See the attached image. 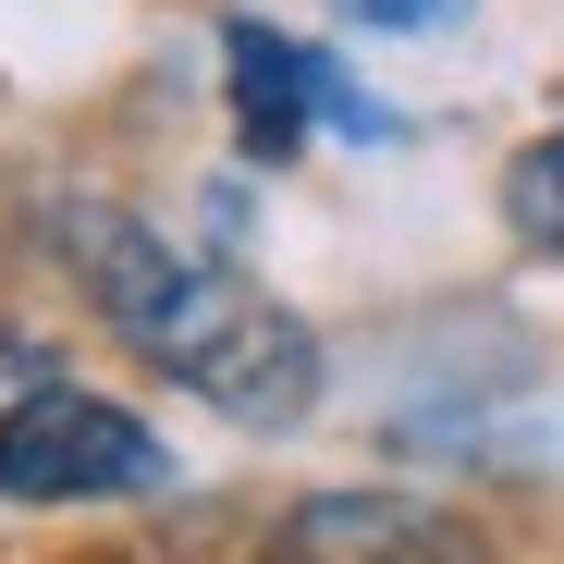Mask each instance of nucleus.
Instances as JSON below:
<instances>
[{"mask_svg":"<svg viewBox=\"0 0 564 564\" xmlns=\"http://www.w3.org/2000/svg\"><path fill=\"white\" fill-rule=\"evenodd\" d=\"M62 258L86 270L99 319H111L148 368L197 381L209 405H234V417H258V430L307 417V393H319V344H307L295 307H270L258 282L172 258L135 209H62Z\"/></svg>","mask_w":564,"mask_h":564,"instance_id":"1","label":"nucleus"},{"mask_svg":"<svg viewBox=\"0 0 564 564\" xmlns=\"http://www.w3.org/2000/svg\"><path fill=\"white\" fill-rule=\"evenodd\" d=\"M86 491H160L148 417L74 381H37L25 405H0V503H86Z\"/></svg>","mask_w":564,"mask_h":564,"instance_id":"2","label":"nucleus"},{"mask_svg":"<svg viewBox=\"0 0 564 564\" xmlns=\"http://www.w3.org/2000/svg\"><path fill=\"white\" fill-rule=\"evenodd\" d=\"M503 221H516L528 246H552V258H564V135L516 148V172H503Z\"/></svg>","mask_w":564,"mask_h":564,"instance_id":"5","label":"nucleus"},{"mask_svg":"<svg viewBox=\"0 0 564 564\" xmlns=\"http://www.w3.org/2000/svg\"><path fill=\"white\" fill-rule=\"evenodd\" d=\"M221 74H234V111H246V148H258V160H295L319 111H332L344 135H393V111H368L319 50L270 37V25H234V37H221Z\"/></svg>","mask_w":564,"mask_h":564,"instance_id":"3","label":"nucleus"},{"mask_svg":"<svg viewBox=\"0 0 564 564\" xmlns=\"http://www.w3.org/2000/svg\"><path fill=\"white\" fill-rule=\"evenodd\" d=\"M270 564H479V540L430 503H393V491H319L282 516Z\"/></svg>","mask_w":564,"mask_h":564,"instance_id":"4","label":"nucleus"},{"mask_svg":"<svg viewBox=\"0 0 564 564\" xmlns=\"http://www.w3.org/2000/svg\"><path fill=\"white\" fill-rule=\"evenodd\" d=\"M356 25H454V0H344Z\"/></svg>","mask_w":564,"mask_h":564,"instance_id":"6","label":"nucleus"}]
</instances>
